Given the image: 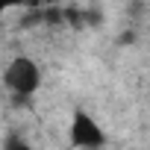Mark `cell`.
Here are the masks:
<instances>
[{
  "mask_svg": "<svg viewBox=\"0 0 150 150\" xmlns=\"http://www.w3.org/2000/svg\"><path fill=\"white\" fill-rule=\"evenodd\" d=\"M3 150H35L33 144H27L24 138H18V135H9L6 138V144H3Z\"/></svg>",
  "mask_w": 150,
  "mask_h": 150,
  "instance_id": "obj_3",
  "label": "cell"
},
{
  "mask_svg": "<svg viewBox=\"0 0 150 150\" xmlns=\"http://www.w3.org/2000/svg\"><path fill=\"white\" fill-rule=\"evenodd\" d=\"M3 83L15 97H33L41 88V68L30 56H15L3 71Z\"/></svg>",
  "mask_w": 150,
  "mask_h": 150,
  "instance_id": "obj_1",
  "label": "cell"
},
{
  "mask_svg": "<svg viewBox=\"0 0 150 150\" xmlns=\"http://www.w3.org/2000/svg\"><path fill=\"white\" fill-rule=\"evenodd\" d=\"M68 138L77 150H100L106 144V132L97 124L94 115H88L86 109H77L71 115V127H68Z\"/></svg>",
  "mask_w": 150,
  "mask_h": 150,
  "instance_id": "obj_2",
  "label": "cell"
},
{
  "mask_svg": "<svg viewBox=\"0 0 150 150\" xmlns=\"http://www.w3.org/2000/svg\"><path fill=\"white\" fill-rule=\"evenodd\" d=\"M24 0H0V15L3 12H9V9H15V6H21Z\"/></svg>",
  "mask_w": 150,
  "mask_h": 150,
  "instance_id": "obj_4",
  "label": "cell"
}]
</instances>
